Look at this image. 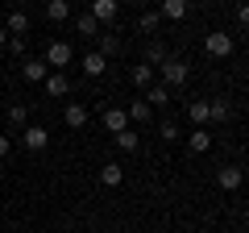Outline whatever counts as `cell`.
<instances>
[{
	"label": "cell",
	"instance_id": "cell-7",
	"mask_svg": "<svg viewBox=\"0 0 249 233\" xmlns=\"http://www.w3.org/2000/svg\"><path fill=\"white\" fill-rule=\"evenodd\" d=\"M187 116L196 121V129H208V121H212V100H191L187 104Z\"/></svg>",
	"mask_w": 249,
	"mask_h": 233
},
{
	"label": "cell",
	"instance_id": "cell-13",
	"mask_svg": "<svg viewBox=\"0 0 249 233\" xmlns=\"http://www.w3.org/2000/svg\"><path fill=\"white\" fill-rule=\"evenodd\" d=\"M62 121H67L71 129H83V125H88V108H83L79 100H75V104H67V113H62Z\"/></svg>",
	"mask_w": 249,
	"mask_h": 233
},
{
	"label": "cell",
	"instance_id": "cell-24",
	"mask_svg": "<svg viewBox=\"0 0 249 233\" xmlns=\"http://www.w3.org/2000/svg\"><path fill=\"white\" fill-rule=\"evenodd\" d=\"M116 146H121V150H124V154H133V150H137V146H142V137H137V134H133V129H124V134H116Z\"/></svg>",
	"mask_w": 249,
	"mask_h": 233
},
{
	"label": "cell",
	"instance_id": "cell-2",
	"mask_svg": "<svg viewBox=\"0 0 249 233\" xmlns=\"http://www.w3.org/2000/svg\"><path fill=\"white\" fill-rule=\"evenodd\" d=\"M232 34H224V29H212V34H204V50L212 54V58H229L232 54Z\"/></svg>",
	"mask_w": 249,
	"mask_h": 233
},
{
	"label": "cell",
	"instance_id": "cell-26",
	"mask_svg": "<svg viewBox=\"0 0 249 233\" xmlns=\"http://www.w3.org/2000/svg\"><path fill=\"white\" fill-rule=\"evenodd\" d=\"M229 116H232V104L224 96H216L212 100V121H229Z\"/></svg>",
	"mask_w": 249,
	"mask_h": 233
},
{
	"label": "cell",
	"instance_id": "cell-15",
	"mask_svg": "<svg viewBox=\"0 0 249 233\" xmlns=\"http://www.w3.org/2000/svg\"><path fill=\"white\" fill-rule=\"evenodd\" d=\"M4 29H9L13 38H21V34H25V29H29V13L13 9V13H9V21H4Z\"/></svg>",
	"mask_w": 249,
	"mask_h": 233
},
{
	"label": "cell",
	"instance_id": "cell-1",
	"mask_svg": "<svg viewBox=\"0 0 249 233\" xmlns=\"http://www.w3.org/2000/svg\"><path fill=\"white\" fill-rule=\"evenodd\" d=\"M158 75H162L158 83H166V88H183L191 71H187V63H183V58H175V54H170L166 63H162V71H158Z\"/></svg>",
	"mask_w": 249,
	"mask_h": 233
},
{
	"label": "cell",
	"instance_id": "cell-27",
	"mask_svg": "<svg viewBox=\"0 0 249 233\" xmlns=\"http://www.w3.org/2000/svg\"><path fill=\"white\" fill-rule=\"evenodd\" d=\"M9 50L17 54L21 63H25V58H29V46H25V38H13V42H9Z\"/></svg>",
	"mask_w": 249,
	"mask_h": 233
},
{
	"label": "cell",
	"instance_id": "cell-19",
	"mask_svg": "<svg viewBox=\"0 0 249 233\" xmlns=\"http://www.w3.org/2000/svg\"><path fill=\"white\" fill-rule=\"evenodd\" d=\"M9 129H29V108L25 104H9Z\"/></svg>",
	"mask_w": 249,
	"mask_h": 233
},
{
	"label": "cell",
	"instance_id": "cell-12",
	"mask_svg": "<svg viewBox=\"0 0 249 233\" xmlns=\"http://www.w3.org/2000/svg\"><path fill=\"white\" fill-rule=\"evenodd\" d=\"M100 183H104V188H121L124 183V167L121 162H104V167H100Z\"/></svg>",
	"mask_w": 249,
	"mask_h": 233
},
{
	"label": "cell",
	"instance_id": "cell-14",
	"mask_svg": "<svg viewBox=\"0 0 249 233\" xmlns=\"http://www.w3.org/2000/svg\"><path fill=\"white\" fill-rule=\"evenodd\" d=\"M158 17H166V21H183V17H187V0H162Z\"/></svg>",
	"mask_w": 249,
	"mask_h": 233
},
{
	"label": "cell",
	"instance_id": "cell-5",
	"mask_svg": "<svg viewBox=\"0 0 249 233\" xmlns=\"http://www.w3.org/2000/svg\"><path fill=\"white\" fill-rule=\"evenodd\" d=\"M46 75H50L46 58H25V63H21V79L25 83H46Z\"/></svg>",
	"mask_w": 249,
	"mask_h": 233
},
{
	"label": "cell",
	"instance_id": "cell-22",
	"mask_svg": "<svg viewBox=\"0 0 249 233\" xmlns=\"http://www.w3.org/2000/svg\"><path fill=\"white\" fill-rule=\"evenodd\" d=\"M96 42H100V50H96V54H104V58H108V54H116V50H121L116 34H108V29H100V38H96Z\"/></svg>",
	"mask_w": 249,
	"mask_h": 233
},
{
	"label": "cell",
	"instance_id": "cell-23",
	"mask_svg": "<svg viewBox=\"0 0 249 233\" xmlns=\"http://www.w3.org/2000/svg\"><path fill=\"white\" fill-rule=\"evenodd\" d=\"M46 17L50 21H67L71 17V4H67V0H50V4H46Z\"/></svg>",
	"mask_w": 249,
	"mask_h": 233
},
{
	"label": "cell",
	"instance_id": "cell-4",
	"mask_svg": "<svg viewBox=\"0 0 249 233\" xmlns=\"http://www.w3.org/2000/svg\"><path fill=\"white\" fill-rule=\"evenodd\" d=\"M100 121H104L108 134H124V129H129V113H124V108H112V104H104Z\"/></svg>",
	"mask_w": 249,
	"mask_h": 233
},
{
	"label": "cell",
	"instance_id": "cell-29",
	"mask_svg": "<svg viewBox=\"0 0 249 233\" xmlns=\"http://www.w3.org/2000/svg\"><path fill=\"white\" fill-rule=\"evenodd\" d=\"M137 25H142V29H150V34H154V29L162 25V17H158V13H142V21H137Z\"/></svg>",
	"mask_w": 249,
	"mask_h": 233
},
{
	"label": "cell",
	"instance_id": "cell-8",
	"mask_svg": "<svg viewBox=\"0 0 249 233\" xmlns=\"http://www.w3.org/2000/svg\"><path fill=\"white\" fill-rule=\"evenodd\" d=\"M241 179H245V171L237 167V162H229V167H220V175H216V183H220L224 192H237Z\"/></svg>",
	"mask_w": 249,
	"mask_h": 233
},
{
	"label": "cell",
	"instance_id": "cell-31",
	"mask_svg": "<svg viewBox=\"0 0 249 233\" xmlns=\"http://www.w3.org/2000/svg\"><path fill=\"white\" fill-rule=\"evenodd\" d=\"M0 158H9V134H0Z\"/></svg>",
	"mask_w": 249,
	"mask_h": 233
},
{
	"label": "cell",
	"instance_id": "cell-16",
	"mask_svg": "<svg viewBox=\"0 0 249 233\" xmlns=\"http://www.w3.org/2000/svg\"><path fill=\"white\" fill-rule=\"evenodd\" d=\"M129 79H133V83H137L142 92L150 88V83H158V79H154V67H150V63H137L133 71H129Z\"/></svg>",
	"mask_w": 249,
	"mask_h": 233
},
{
	"label": "cell",
	"instance_id": "cell-33",
	"mask_svg": "<svg viewBox=\"0 0 249 233\" xmlns=\"http://www.w3.org/2000/svg\"><path fill=\"white\" fill-rule=\"evenodd\" d=\"M245 88H249V79H245Z\"/></svg>",
	"mask_w": 249,
	"mask_h": 233
},
{
	"label": "cell",
	"instance_id": "cell-25",
	"mask_svg": "<svg viewBox=\"0 0 249 233\" xmlns=\"http://www.w3.org/2000/svg\"><path fill=\"white\" fill-rule=\"evenodd\" d=\"M166 58H170V54H166V46H162V42H154L150 50H145V63H150V67H162Z\"/></svg>",
	"mask_w": 249,
	"mask_h": 233
},
{
	"label": "cell",
	"instance_id": "cell-9",
	"mask_svg": "<svg viewBox=\"0 0 249 233\" xmlns=\"http://www.w3.org/2000/svg\"><path fill=\"white\" fill-rule=\"evenodd\" d=\"M142 100H145L150 108H166V104H170V88H166V83H150V88L142 92Z\"/></svg>",
	"mask_w": 249,
	"mask_h": 233
},
{
	"label": "cell",
	"instance_id": "cell-32",
	"mask_svg": "<svg viewBox=\"0 0 249 233\" xmlns=\"http://www.w3.org/2000/svg\"><path fill=\"white\" fill-rule=\"evenodd\" d=\"M4 46H9V29L0 25V50H4Z\"/></svg>",
	"mask_w": 249,
	"mask_h": 233
},
{
	"label": "cell",
	"instance_id": "cell-20",
	"mask_svg": "<svg viewBox=\"0 0 249 233\" xmlns=\"http://www.w3.org/2000/svg\"><path fill=\"white\" fill-rule=\"evenodd\" d=\"M124 113H129V121H142V125H145V121H150V116H154V108H150V104H145V100H142V96H137V100H133V104L124 108Z\"/></svg>",
	"mask_w": 249,
	"mask_h": 233
},
{
	"label": "cell",
	"instance_id": "cell-28",
	"mask_svg": "<svg viewBox=\"0 0 249 233\" xmlns=\"http://www.w3.org/2000/svg\"><path fill=\"white\" fill-rule=\"evenodd\" d=\"M158 134H162V142H175V137H178V125H175V121H162Z\"/></svg>",
	"mask_w": 249,
	"mask_h": 233
},
{
	"label": "cell",
	"instance_id": "cell-21",
	"mask_svg": "<svg viewBox=\"0 0 249 233\" xmlns=\"http://www.w3.org/2000/svg\"><path fill=\"white\" fill-rule=\"evenodd\" d=\"M75 29H79L83 38H100V25H96L91 13H79V17H75Z\"/></svg>",
	"mask_w": 249,
	"mask_h": 233
},
{
	"label": "cell",
	"instance_id": "cell-3",
	"mask_svg": "<svg viewBox=\"0 0 249 233\" xmlns=\"http://www.w3.org/2000/svg\"><path fill=\"white\" fill-rule=\"evenodd\" d=\"M71 63H75L71 42H50V50H46V67H71Z\"/></svg>",
	"mask_w": 249,
	"mask_h": 233
},
{
	"label": "cell",
	"instance_id": "cell-18",
	"mask_svg": "<svg viewBox=\"0 0 249 233\" xmlns=\"http://www.w3.org/2000/svg\"><path fill=\"white\" fill-rule=\"evenodd\" d=\"M187 146H191L196 154L212 150V134H208V129H191V134H187Z\"/></svg>",
	"mask_w": 249,
	"mask_h": 233
},
{
	"label": "cell",
	"instance_id": "cell-6",
	"mask_svg": "<svg viewBox=\"0 0 249 233\" xmlns=\"http://www.w3.org/2000/svg\"><path fill=\"white\" fill-rule=\"evenodd\" d=\"M116 13H121V4H116V0H96V4H91V17H96V25H112Z\"/></svg>",
	"mask_w": 249,
	"mask_h": 233
},
{
	"label": "cell",
	"instance_id": "cell-11",
	"mask_svg": "<svg viewBox=\"0 0 249 233\" xmlns=\"http://www.w3.org/2000/svg\"><path fill=\"white\" fill-rule=\"evenodd\" d=\"M21 142H25V150H46L50 134H46L42 125H29V129H21Z\"/></svg>",
	"mask_w": 249,
	"mask_h": 233
},
{
	"label": "cell",
	"instance_id": "cell-30",
	"mask_svg": "<svg viewBox=\"0 0 249 233\" xmlns=\"http://www.w3.org/2000/svg\"><path fill=\"white\" fill-rule=\"evenodd\" d=\"M237 21H241L245 29H249V4H237Z\"/></svg>",
	"mask_w": 249,
	"mask_h": 233
},
{
	"label": "cell",
	"instance_id": "cell-17",
	"mask_svg": "<svg viewBox=\"0 0 249 233\" xmlns=\"http://www.w3.org/2000/svg\"><path fill=\"white\" fill-rule=\"evenodd\" d=\"M46 92H50V96H67V92H71V79H67L62 71L46 75Z\"/></svg>",
	"mask_w": 249,
	"mask_h": 233
},
{
	"label": "cell",
	"instance_id": "cell-10",
	"mask_svg": "<svg viewBox=\"0 0 249 233\" xmlns=\"http://www.w3.org/2000/svg\"><path fill=\"white\" fill-rule=\"evenodd\" d=\"M79 67H83V75H88V79H100V75L108 71V58L91 50V54H83V63H79Z\"/></svg>",
	"mask_w": 249,
	"mask_h": 233
}]
</instances>
